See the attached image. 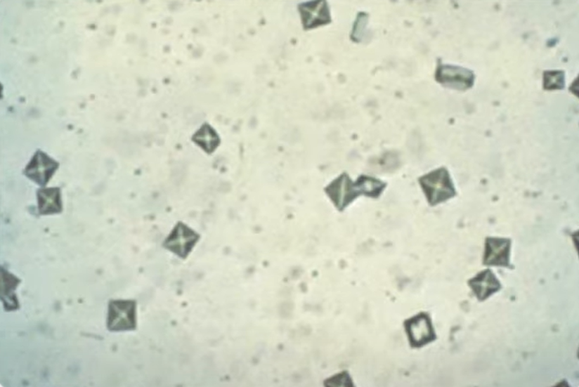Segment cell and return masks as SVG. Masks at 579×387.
I'll use <instances>...</instances> for the list:
<instances>
[{"mask_svg":"<svg viewBox=\"0 0 579 387\" xmlns=\"http://www.w3.org/2000/svg\"><path fill=\"white\" fill-rule=\"evenodd\" d=\"M420 182L433 205L453 198L455 194L449 173L443 168L422 177Z\"/></svg>","mask_w":579,"mask_h":387,"instance_id":"obj_1","label":"cell"},{"mask_svg":"<svg viewBox=\"0 0 579 387\" xmlns=\"http://www.w3.org/2000/svg\"><path fill=\"white\" fill-rule=\"evenodd\" d=\"M108 327L111 330H127L136 327V304L129 301L110 303Z\"/></svg>","mask_w":579,"mask_h":387,"instance_id":"obj_2","label":"cell"},{"mask_svg":"<svg viewBox=\"0 0 579 387\" xmlns=\"http://www.w3.org/2000/svg\"><path fill=\"white\" fill-rule=\"evenodd\" d=\"M437 79L446 86L466 89L472 86L474 76L471 71L460 67L443 65L437 72Z\"/></svg>","mask_w":579,"mask_h":387,"instance_id":"obj_3","label":"cell"},{"mask_svg":"<svg viewBox=\"0 0 579 387\" xmlns=\"http://www.w3.org/2000/svg\"><path fill=\"white\" fill-rule=\"evenodd\" d=\"M510 241L506 239L487 240L484 263L487 265H509Z\"/></svg>","mask_w":579,"mask_h":387,"instance_id":"obj_4","label":"cell"},{"mask_svg":"<svg viewBox=\"0 0 579 387\" xmlns=\"http://www.w3.org/2000/svg\"><path fill=\"white\" fill-rule=\"evenodd\" d=\"M304 25L306 27H313L328 23L330 20V11L326 2H311L300 8Z\"/></svg>","mask_w":579,"mask_h":387,"instance_id":"obj_5","label":"cell"},{"mask_svg":"<svg viewBox=\"0 0 579 387\" xmlns=\"http://www.w3.org/2000/svg\"><path fill=\"white\" fill-rule=\"evenodd\" d=\"M410 339L415 346H422L433 339L434 333L430 320L427 316H417L408 323Z\"/></svg>","mask_w":579,"mask_h":387,"instance_id":"obj_6","label":"cell"},{"mask_svg":"<svg viewBox=\"0 0 579 387\" xmlns=\"http://www.w3.org/2000/svg\"><path fill=\"white\" fill-rule=\"evenodd\" d=\"M197 240L195 234L193 232H188L187 228L178 226L167 240V244L169 249L175 251L178 255L185 256Z\"/></svg>","mask_w":579,"mask_h":387,"instance_id":"obj_7","label":"cell"},{"mask_svg":"<svg viewBox=\"0 0 579 387\" xmlns=\"http://www.w3.org/2000/svg\"><path fill=\"white\" fill-rule=\"evenodd\" d=\"M470 285L480 300L486 299L500 287L497 279L489 270L479 274L476 277L471 280Z\"/></svg>","mask_w":579,"mask_h":387,"instance_id":"obj_8","label":"cell"},{"mask_svg":"<svg viewBox=\"0 0 579 387\" xmlns=\"http://www.w3.org/2000/svg\"><path fill=\"white\" fill-rule=\"evenodd\" d=\"M57 167L51 159L46 155L39 154L27 167V175L38 183H46L50 176Z\"/></svg>","mask_w":579,"mask_h":387,"instance_id":"obj_9","label":"cell"},{"mask_svg":"<svg viewBox=\"0 0 579 387\" xmlns=\"http://www.w3.org/2000/svg\"><path fill=\"white\" fill-rule=\"evenodd\" d=\"M39 204H40L41 212L44 214L59 211L60 204L58 190H43L39 194Z\"/></svg>","mask_w":579,"mask_h":387,"instance_id":"obj_10","label":"cell"},{"mask_svg":"<svg viewBox=\"0 0 579 387\" xmlns=\"http://www.w3.org/2000/svg\"><path fill=\"white\" fill-rule=\"evenodd\" d=\"M564 86V72L554 71L545 74V88L547 89L562 88Z\"/></svg>","mask_w":579,"mask_h":387,"instance_id":"obj_11","label":"cell"}]
</instances>
